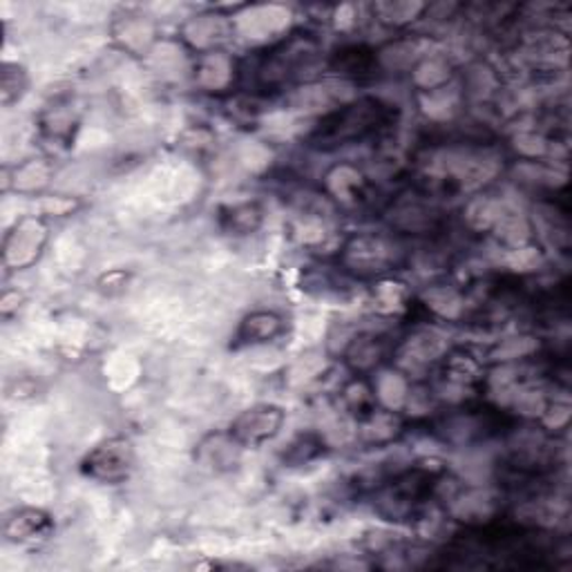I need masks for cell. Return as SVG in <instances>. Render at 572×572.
<instances>
[{"label": "cell", "mask_w": 572, "mask_h": 572, "mask_svg": "<svg viewBox=\"0 0 572 572\" xmlns=\"http://www.w3.org/2000/svg\"><path fill=\"white\" fill-rule=\"evenodd\" d=\"M394 125V108L378 97L354 99L315 123L306 142L315 150H336L364 142Z\"/></svg>", "instance_id": "6da1fadb"}, {"label": "cell", "mask_w": 572, "mask_h": 572, "mask_svg": "<svg viewBox=\"0 0 572 572\" xmlns=\"http://www.w3.org/2000/svg\"><path fill=\"white\" fill-rule=\"evenodd\" d=\"M445 470L434 463H416L373 490L375 513L388 521H418L427 507L436 501Z\"/></svg>", "instance_id": "7a4b0ae2"}, {"label": "cell", "mask_w": 572, "mask_h": 572, "mask_svg": "<svg viewBox=\"0 0 572 572\" xmlns=\"http://www.w3.org/2000/svg\"><path fill=\"white\" fill-rule=\"evenodd\" d=\"M403 260V250L396 246L394 239L375 233H360L349 237L340 253H338V267L349 278H378L383 280Z\"/></svg>", "instance_id": "3957f363"}, {"label": "cell", "mask_w": 572, "mask_h": 572, "mask_svg": "<svg viewBox=\"0 0 572 572\" xmlns=\"http://www.w3.org/2000/svg\"><path fill=\"white\" fill-rule=\"evenodd\" d=\"M317 54H321V47L313 36L295 34L262 56L256 81L265 90H278L309 70L317 60Z\"/></svg>", "instance_id": "277c9868"}, {"label": "cell", "mask_w": 572, "mask_h": 572, "mask_svg": "<svg viewBox=\"0 0 572 572\" xmlns=\"http://www.w3.org/2000/svg\"><path fill=\"white\" fill-rule=\"evenodd\" d=\"M135 468V448L128 438L114 436L99 442L81 463V472L99 483H121Z\"/></svg>", "instance_id": "5b68a950"}, {"label": "cell", "mask_w": 572, "mask_h": 572, "mask_svg": "<svg viewBox=\"0 0 572 572\" xmlns=\"http://www.w3.org/2000/svg\"><path fill=\"white\" fill-rule=\"evenodd\" d=\"M287 414L278 405H253L244 410L228 427V431L235 436V440L242 448H260V445L273 440L282 427H284Z\"/></svg>", "instance_id": "8992f818"}, {"label": "cell", "mask_w": 572, "mask_h": 572, "mask_svg": "<svg viewBox=\"0 0 572 572\" xmlns=\"http://www.w3.org/2000/svg\"><path fill=\"white\" fill-rule=\"evenodd\" d=\"M45 237L47 228L41 220H21L5 237V262L19 269L32 265L38 258Z\"/></svg>", "instance_id": "52a82bcc"}, {"label": "cell", "mask_w": 572, "mask_h": 572, "mask_svg": "<svg viewBox=\"0 0 572 572\" xmlns=\"http://www.w3.org/2000/svg\"><path fill=\"white\" fill-rule=\"evenodd\" d=\"M244 448L235 440L231 431H213L204 436L195 450V459L202 468L222 474L239 466Z\"/></svg>", "instance_id": "ba28073f"}, {"label": "cell", "mask_w": 572, "mask_h": 572, "mask_svg": "<svg viewBox=\"0 0 572 572\" xmlns=\"http://www.w3.org/2000/svg\"><path fill=\"white\" fill-rule=\"evenodd\" d=\"M52 530H54L52 517L38 511V507H21V511L8 517L3 526L5 539L16 546L41 543L52 535Z\"/></svg>", "instance_id": "9c48e42d"}, {"label": "cell", "mask_w": 572, "mask_h": 572, "mask_svg": "<svg viewBox=\"0 0 572 572\" xmlns=\"http://www.w3.org/2000/svg\"><path fill=\"white\" fill-rule=\"evenodd\" d=\"M388 356H390V347L385 343V336H375V334H360L351 338L345 351L347 367L356 375H369L388 360Z\"/></svg>", "instance_id": "30bf717a"}, {"label": "cell", "mask_w": 572, "mask_h": 572, "mask_svg": "<svg viewBox=\"0 0 572 572\" xmlns=\"http://www.w3.org/2000/svg\"><path fill=\"white\" fill-rule=\"evenodd\" d=\"M284 332V317L276 311H253L248 313L237 327L235 345L237 347H256L276 340Z\"/></svg>", "instance_id": "8fae6325"}, {"label": "cell", "mask_w": 572, "mask_h": 572, "mask_svg": "<svg viewBox=\"0 0 572 572\" xmlns=\"http://www.w3.org/2000/svg\"><path fill=\"white\" fill-rule=\"evenodd\" d=\"M442 373H445V378L450 380V383L463 385V388L483 383V380H485L483 364L472 354H468L463 349H457L452 354L442 356Z\"/></svg>", "instance_id": "7c38bea8"}, {"label": "cell", "mask_w": 572, "mask_h": 572, "mask_svg": "<svg viewBox=\"0 0 572 572\" xmlns=\"http://www.w3.org/2000/svg\"><path fill=\"white\" fill-rule=\"evenodd\" d=\"M222 226L231 235H250L256 233L265 222V211L258 202H239L222 209Z\"/></svg>", "instance_id": "4fadbf2b"}, {"label": "cell", "mask_w": 572, "mask_h": 572, "mask_svg": "<svg viewBox=\"0 0 572 572\" xmlns=\"http://www.w3.org/2000/svg\"><path fill=\"white\" fill-rule=\"evenodd\" d=\"M375 66V54L364 45H347L332 58V70L340 77H364Z\"/></svg>", "instance_id": "5bb4252c"}, {"label": "cell", "mask_w": 572, "mask_h": 572, "mask_svg": "<svg viewBox=\"0 0 572 572\" xmlns=\"http://www.w3.org/2000/svg\"><path fill=\"white\" fill-rule=\"evenodd\" d=\"M343 403L345 410L360 423L362 418H367L375 407H378V396L375 390L367 383L364 375H356L351 383H347L343 388Z\"/></svg>", "instance_id": "9a60e30c"}, {"label": "cell", "mask_w": 572, "mask_h": 572, "mask_svg": "<svg viewBox=\"0 0 572 572\" xmlns=\"http://www.w3.org/2000/svg\"><path fill=\"white\" fill-rule=\"evenodd\" d=\"M321 455H325V440H323V436H317V434H300L298 438L291 440L284 459H287V463H291V466H302V463H309V461L317 459Z\"/></svg>", "instance_id": "2e32d148"}, {"label": "cell", "mask_w": 572, "mask_h": 572, "mask_svg": "<svg viewBox=\"0 0 572 572\" xmlns=\"http://www.w3.org/2000/svg\"><path fill=\"white\" fill-rule=\"evenodd\" d=\"M27 88V75L16 63H5L3 66V103L12 105L16 99L23 97Z\"/></svg>", "instance_id": "e0dca14e"}]
</instances>
